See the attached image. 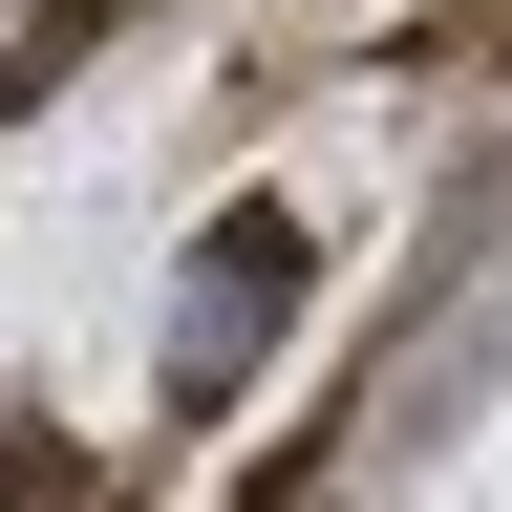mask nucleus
<instances>
[{
  "label": "nucleus",
  "instance_id": "1",
  "mask_svg": "<svg viewBox=\"0 0 512 512\" xmlns=\"http://www.w3.org/2000/svg\"><path fill=\"white\" fill-rule=\"evenodd\" d=\"M299 278H320L299 214H214V256H192V299H171V406H192V427L256 384V342L299 320Z\"/></svg>",
  "mask_w": 512,
  "mask_h": 512
}]
</instances>
